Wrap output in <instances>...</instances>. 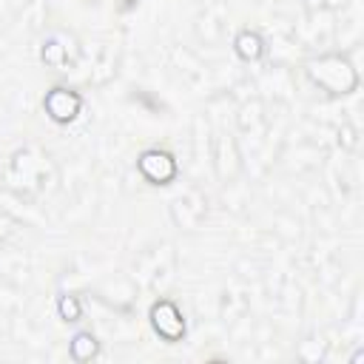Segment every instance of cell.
Segmentation results:
<instances>
[{
	"label": "cell",
	"mask_w": 364,
	"mask_h": 364,
	"mask_svg": "<svg viewBox=\"0 0 364 364\" xmlns=\"http://www.w3.org/2000/svg\"><path fill=\"white\" fill-rule=\"evenodd\" d=\"M304 71L313 85L330 97H347L358 88V71L344 54H321L304 63Z\"/></svg>",
	"instance_id": "obj_1"
},
{
	"label": "cell",
	"mask_w": 364,
	"mask_h": 364,
	"mask_svg": "<svg viewBox=\"0 0 364 364\" xmlns=\"http://www.w3.org/2000/svg\"><path fill=\"white\" fill-rule=\"evenodd\" d=\"M148 321H151L154 333H156L162 341H168V344L182 341L185 333H188L185 316H182V310L176 307V301H171V299H156V301L151 304V310H148Z\"/></svg>",
	"instance_id": "obj_2"
},
{
	"label": "cell",
	"mask_w": 364,
	"mask_h": 364,
	"mask_svg": "<svg viewBox=\"0 0 364 364\" xmlns=\"http://www.w3.org/2000/svg\"><path fill=\"white\" fill-rule=\"evenodd\" d=\"M136 171L151 185H168V182L176 179L179 165H176V156L171 151H165V148H148V151H142L136 156Z\"/></svg>",
	"instance_id": "obj_3"
},
{
	"label": "cell",
	"mask_w": 364,
	"mask_h": 364,
	"mask_svg": "<svg viewBox=\"0 0 364 364\" xmlns=\"http://www.w3.org/2000/svg\"><path fill=\"white\" fill-rule=\"evenodd\" d=\"M43 111H46V117H48L51 122L68 125V122H74V119L80 117V111H82V97H80L74 88H68V85H54V88H48L46 97H43Z\"/></svg>",
	"instance_id": "obj_4"
},
{
	"label": "cell",
	"mask_w": 364,
	"mask_h": 364,
	"mask_svg": "<svg viewBox=\"0 0 364 364\" xmlns=\"http://www.w3.org/2000/svg\"><path fill=\"white\" fill-rule=\"evenodd\" d=\"M233 51L245 63H256L264 57V37L256 28H239L233 37Z\"/></svg>",
	"instance_id": "obj_5"
},
{
	"label": "cell",
	"mask_w": 364,
	"mask_h": 364,
	"mask_svg": "<svg viewBox=\"0 0 364 364\" xmlns=\"http://www.w3.org/2000/svg\"><path fill=\"white\" fill-rule=\"evenodd\" d=\"M68 353H71L74 361H91V358L100 353V341H97V336H94L91 330H80V333L71 336Z\"/></svg>",
	"instance_id": "obj_6"
},
{
	"label": "cell",
	"mask_w": 364,
	"mask_h": 364,
	"mask_svg": "<svg viewBox=\"0 0 364 364\" xmlns=\"http://www.w3.org/2000/svg\"><path fill=\"white\" fill-rule=\"evenodd\" d=\"M40 57H43V63H46V65H51V68H65V63H68L65 46H60V40H57V37H48V40L43 43Z\"/></svg>",
	"instance_id": "obj_7"
},
{
	"label": "cell",
	"mask_w": 364,
	"mask_h": 364,
	"mask_svg": "<svg viewBox=\"0 0 364 364\" xmlns=\"http://www.w3.org/2000/svg\"><path fill=\"white\" fill-rule=\"evenodd\" d=\"M57 313H60V318L63 321H80L82 318V304H80V299L77 296H60L57 299Z\"/></svg>",
	"instance_id": "obj_8"
}]
</instances>
